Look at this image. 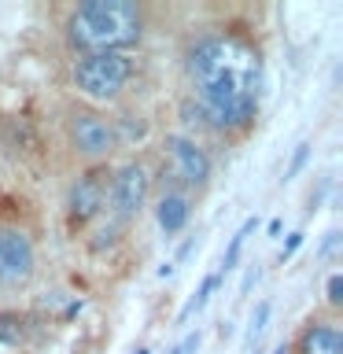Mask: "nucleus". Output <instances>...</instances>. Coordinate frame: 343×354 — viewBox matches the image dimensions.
<instances>
[{
    "label": "nucleus",
    "mask_w": 343,
    "mask_h": 354,
    "mask_svg": "<svg viewBox=\"0 0 343 354\" xmlns=\"http://www.w3.org/2000/svg\"><path fill=\"white\" fill-rule=\"evenodd\" d=\"M243 66H251V59L240 55V48L225 37H203L188 52V74L196 77V85L210 82L218 74H229V71H243Z\"/></svg>",
    "instance_id": "4"
},
{
    "label": "nucleus",
    "mask_w": 343,
    "mask_h": 354,
    "mask_svg": "<svg viewBox=\"0 0 343 354\" xmlns=\"http://www.w3.org/2000/svg\"><path fill=\"white\" fill-rule=\"evenodd\" d=\"M107 177L111 174L104 170V166H93V170L82 174L77 185L71 188V218L77 221V225L100 214V207H104V199H107V188H111Z\"/></svg>",
    "instance_id": "7"
},
{
    "label": "nucleus",
    "mask_w": 343,
    "mask_h": 354,
    "mask_svg": "<svg viewBox=\"0 0 343 354\" xmlns=\"http://www.w3.org/2000/svg\"><path fill=\"white\" fill-rule=\"evenodd\" d=\"M273 354H288V343H277V347H273Z\"/></svg>",
    "instance_id": "23"
},
{
    "label": "nucleus",
    "mask_w": 343,
    "mask_h": 354,
    "mask_svg": "<svg viewBox=\"0 0 343 354\" xmlns=\"http://www.w3.org/2000/svg\"><path fill=\"white\" fill-rule=\"evenodd\" d=\"M22 339H26V321L19 314L0 310V343H4V347H19Z\"/></svg>",
    "instance_id": "13"
},
{
    "label": "nucleus",
    "mask_w": 343,
    "mask_h": 354,
    "mask_svg": "<svg viewBox=\"0 0 343 354\" xmlns=\"http://www.w3.org/2000/svg\"><path fill=\"white\" fill-rule=\"evenodd\" d=\"M71 41L89 52H126L140 41V11L129 0H85L71 15Z\"/></svg>",
    "instance_id": "1"
},
{
    "label": "nucleus",
    "mask_w": 343,
    "mask_h": 354,
    "mask_svg": "<svg viewBox=\"0 0 343 354\" xmlns=\"http://www.w3.org/2000/svg\"><path fill=\"white\" fill-rule=\"evenodd\" d=\"M170 273H174V262H163V266H159V277L166 281V277H170Z\"/></svg>",
    "instance_id": "22"
},
{
    "label": "nucleus",
    "mask_w": 343,
    "mask_h": 354,
    "mask_svg": "<svg viewBox=\"0 0 343 354\" xmlns=\"http://www.w3.org/2000/svg\"><path fill=\"white\" fill-rule=\"evenodd\" d=\"M148 188H151L148 170H144L140 162H126L115 177H111V188H107L111 210H115L118 218H133L144 207V199H148Z\"/></svg>",
    "instance_id": "5"
},
{
    "label": "nucleus",
    "mask_w": 343,
    "mask_h": 354,
    "mask_svg": "<svg viewBox=\"0 0 343 354\" xmlns=\"http://www.w3.org/2000/svg\"><path fill=\"white\" fill-rule=\"evenodd\" d=\"M33 273V243L22 229H0V277L30 281Z\"/></svg>",
    "instance_id": "9"
},
{
    "label": "nucleus",
    "mask_w": 343,
    "mask_h": 354,
    "mask_svg": "<svg viewBox=\"0 0 343 354\" xmlns=\"http://www.w3.org/2000/svg\"><path fill=\"white\" fill-rule=\"evenodd\" d=\"M303 236H306V232H292V236H288V243L281 248V262H288L299 248H303Z\"/></svg>",
    "instance_id": "18"
},
{
    "label": "nucleus",
    "mask_w": 343,
    "mask_h": 354,
    "mask_svg": "<svg viewBox=\"0 0 343 354\" xmlns=\"http://www.w3.org/2000/svg\"><path fill=\"white\" fill-rule=\"evenodd\" d=\"M166 155H170L174 174L181 177L185 185H207L210 159H207V151L199 148L196 140H188V137H166Z\"/></svg>",
    "instance_id": "8"
},
{
    "label": "nucleus",
    "mask_w": 343,
    "mask_h": 354,
    "mask_svg": "<svg viewBox=\"0 0 343 354\" xmlns=\"http://www.w3.org/2000/svg\"><path fill=\"white\" fill-rule=\"evenodd\" d=\"M74 314H82V299H74V303H66V310H63V317H74Z\"/></svg>",
    "instance_id": "21"
},
{
    "label": "nucleus",
    "mask_w": 343,
    "mask_h": 354,
    "mask_svg": "<svg viewBox=\"0 0 343 354\" xmlns=\"http://www.w3.org/2000/svg\"><path fill=\"white\" fill-rule=\"evenodd\" d=\"M133 77V59L126 52H89L74 66V85L89 100H111Z\"/></svg>",
    "instance_id": "3"
},
{
    "label": "nucleus",
    "mask_w": 343,
    "mask_h": 354,
    "mask_svg": "<svg viewBox=\"0 0 343 354\" xmlns=\"http://www.w3.org/2000/svg\"><path fill=\"white\" fill-rule=\"evenodd\" d=\"M71 137H74V148L82 155L100 159V155H107L111 148H115L118 133H115V126H111L104 115H96V111H82V115H74Z\"/></svg>",
    "instance_id": "6"
},
{
    "label": "nucleus",
    "mask_w": 343,
    "mask_h": 354,
    "mask_svg": "<svg viewBox=\"0 0 343 354\" xmlns=\"http://www.w3.org/2000/svg\"><path fill=\"white\" fill-rule=\"evenodd\" d=\"M199 351V332H188V336L174 347V354H196Z\"/></svg>",
    "instance_id": "19"
},
{
    "label": "nucleus",
    "mask_w": 343,
    "mask_h": 354,
    "mask_svg": "<svg viewBox=\"0 0 343 354\" xmlns=\"http://www.w3.org/2000/svg\"><path fill=\"white\" fill-rule=\"evenodd\" d=\"M254 229H259V218H248L237 232H232V240H229V248H225V259H221V273H229L232 266L240 262V251H243V243H248V236H251ZM221 273H218V277H221Z\"/></svg>",
    "instance_id": "12"
},
{
    "label": "nucleus",
    "mask_w": 343,
    "mask_h": 354,
    "mask_svg": "<svg viewBox=\"0 0 343 354\" xmlns=\"http://www.w3.org/2000/svg\"><path fill=\"white\" fill-rule=\"evenodd\" d=\"M188 199L181 192H166L159 199V207H155V221H159V229L166 232V236H174V232H181L188 225Z\"/></svg>",
    "instance_id": "11"
},
{
    "label": "nucleus",
    "mask_w": 343,
    "mask_h": 354,
    "mask_svg": "<svg viewBox=\"0 0 343 354\" xmlns=\"http://www.w3.org/2000/svg\"><path fill=\"white\" fill-rule=\"evenodd\" d=\"M266 321H270V303H259V306L251 310V325H248V343H254V339L262 336Z\"/></svg>",
    "instance_id": "15"
},
{
    "label": "nucleus",
    "mask_w": 343,
    "mask_h": 354,
    "mask_svg": "<svg viewBox=\"0 0 343 354\" xmlns=\"http://www.w3.org/2000/svg\"><path fill=\"white\" fill-rule=\"evenodd\" d=\"M299 354H343V332L336 325H306L299 336Z\"/></svg>",
    "instance_id": "10"
},
{
    "label": "nucleus",
    "mask_w": 343,
    "mask_h": 354,
    "mask_svg": "<svg viewBox=\"0 0 343 354\" xmlns=\"http://www.w3.org/2000/svg\"><path fill=\"white\" fill-rule=\"evenodd\" d=\"M0 281H4V277H0Z\"/></svg>",
    "instance_id": "26"
},
{
    "label": "nucleus",
    "mask_w": 343,
    "mask_h": 354,
    "mask_svg": "<svg viewBox=\"0 0 343 354\" xmlns=\"http://www.w3.org/2000/svg\"><path fill=\"white\" fill-rule=\"evenodd\" d=\"M306 155H310V144H299L295 155H292V162H288V170H284V181H292V177L303 170V162H306Z\"/></svg>",
    "instance_id": "17"
},
{
    "label": "nucleus",
    "mask_w": 343,
    "mask_h": 354,
    "mask_svg": "<svg viewBox=\"0 0 343 354\" xmlns=\"http://www.w3.org/2000/svg\"><path fill=\"white\" fill-rule=\"evenodd\" d=\"M199 104L196 115L214 129H240L248 126L254 107H259V88H254V66H243V71H229L218 74L210 82L196 85Z\"/></svg>",
    "instance_id": "2"
},
{
    "label": "nucleus",
    "mask_w": 343,
    "mask_h": 354,
    "mask_svg": "<svg viewBox=\"0 0 343 354\" xmlns=\"http://www.w3.org/2000/svg\"><path fill=\"white\" fill-rule=\"evenodd\" d=\"M218 281H221L218 273L203 277V284H199V292H196V295H192V299H188V303H185V310H181V321H188L192 314H199V310L207 306V299H210V292H214V288H218Z\"/></svg>",
    "instance_id": "14"
},
{
    "label": "nucleus",
    "mask_w": 343,
    "mask_h": 354,
    "mask_svg": "<svg viewBox=\"0 0 343 354\" xmlns=\"http://www.w3.org/2000/svg\"><path fill=\"white\" fill-rule=\"evenodd\" d=\"M137 354H151V351H148V347H140V351H137Z\"/></svg>",
    "instance_id": "24"
},
{
    "label": "nucleus",
    "mask_w": 343,
    "mask_h": 354,
    "mask_svg": "<svg viewBox=\"0 0 343 354\" xmlns=\"http://www.w3.org/2000/svg\"><path fill=\"white\" fill-rule=\"evenodd\" d=\"M340 243V232H328L325 236V243H321V254H332V248Z\"/></svg>",
    "instance_id": "20"
},
{
    "label": "nucleus",
    "mask_w": 343,
    "mask_h": 354,
    "mask_svg": "<svg viewBox=\"0 0 343 354\" xmlns=\"http://www.w3.org/2000/svg\"><path fill=\"white\" fill-rule=\"evenodd\" d=\"M325 299L332 306H340L343 303V273H332L328 277V284H325Z\"/></svg>",
    "instance_id": "16"
},
{
    "label": "nucleus",
    "mask_w": 343,
    "mask_h": 354,
    "mask_svg": "<svg viewBox=\"0 0 343 354\" xmlns=\"http://www.w3.org/2000/svg\"><path fill=\"white\" fill-rule=\"evenodd\" d=\"M254 354H262V351H254Z\"/></svg>",
    "instance_id": "25"
}]
</instances>
